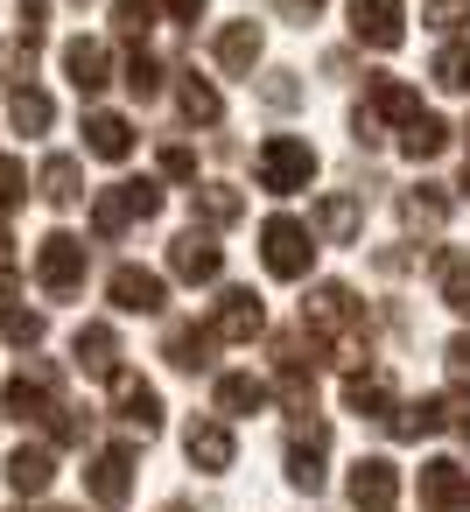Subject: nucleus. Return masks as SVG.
<instances>
[{
	"instance_id": "nucleus-42",
	"label": "nucleus",
	"mask_w": 470,
	"mask_h": 512,
	"mask_svg": "<svg viewBox=\"0 0 470 512\" xmlns=\"http://www.w3.org/2000/svg\"><path fill=\"white\" fill-rule=\"evenodd\" d=\"M260 99H267L274 113H295V106H302V85H295V71H267V78H260Z\"/></svg>"
},
{
	"instance_id": "nucleus-22",
	"label": "nucleus",
	"mask_w": 470,
	"mask_h": 512,
	"mask_svg": "<svg viewBox=\"0 0 470 512\" xmlns=\"http://www.w3.org/2000/svg\"><path fill=\"white\" fill-rule=\"evenodd\" d=\"M365 113H372V120H400V127H414V120H421V92L400 85V78H372V85H365Z\"/></svg>"
},
{
	"instance_id": "nucleus-47",
	"label": "nucleus",
	"mask_w": 470,
	"mask_h": 512,
	"mask_svg": "<svg viewBox=\"0 0 470 512\" xmlns=\"http://www.w3.org/2000/svg\"><path fill=\"white\" fill-rule=\"evenodd\" d=\"M442 358H449V372H456V379H470V330H456Z\"/></svg>"
},
{
	"instance_id": "nucleus-50",
	"label": "nucleus",
	"mask_w": 470,
	"mask_h": 512,
	"mask_svg": "<svg viewBox=\"0 0 470 512\" xmlns=\"http://www.w3.org/2000/svg\"><path fill=\"white\" fill-rule=\"evenodd\" d=\"M456 428H463V442H470V414H463V421H456Z\"/></svg>"
},
{
	"instance_id": "nucleus-36",
	"label": "nucleus",
	"mask_w": 470,
	"mask_h": 512,
	"mask_svg": "<svg viewBox=\"0 0 470 512\" xmlns=\"http://www.w3.org/2000/svg\"><path fill=\"white\" fill-rule=\"evenodd\" d=\"M435 85H442V92H463V99H470V43H449V50L435 57Z\"/></svg>"
},
{
	"instance_id": "nucleus-24",
	"label": "nucleus",
	"mask_w": 470,
	"mask_h": 512,
	"mask_svg": "<svg viewBox=\"0 0 470 512\" xmlns=\"http://www.w3.org/2000/svg\"><path fill=\"white\" fill-rule=\"evenodd\" d=\"M428 274H435V295H442L456 316H470V253H463V246H442V253L428 260Z\"/></svg>"
},
{
	"instance_id": "nucleus-45",
	"label": "nucleus",
	"mask_w": 470,
	"mask_h": 512,
	"mask_svg": "<svg viewBox=\"0 0 470 512\" xmlns=\"http://www.w3.org/2000/svg\"><path fill=\"white\" fill-rule=\"evenodd\" d=\"M162 176H169V183H197V155H190L183 141H169V148H162Z\"/></svg>"
},
{
	"instance_id": "nucleus-15",
	"label": "nucleus",
	"mask_w": 470,
	"mask_h": 512,
	"mask_svg": "<svg viewBox=\"0 0 470 512\" xmlns=\"http://www.w3.org/2000/svg\"><path fill=\"white\" fill-rule=\"evenodd\" d=\"M260 50H267V29H260L253 15H246V22H225V29H218V43H211L218 71H232V78H253Z\"/></svg>"
},
{
	"instance_id": "nucleus-33",
	"label": "nucleus",
	"mask_w": 470,
	"mask_h": 512,
	"mask_svg": "<svg viewBox=\"0 0 470 512\" xmlns=\"http://www.w3.org/2000/svg\"><path fill=\"white\" fill-rule=\"evenodd\" d=\"M267 407V386L253 372H225L218 379V414H260Z\"/></svg>"
},
{
	"instance_id": "nucleus-51",
	"label": "nucleus",
	"mask_w": 470,
	"mask_h": 512,
	"mask_svg": "<svg viewBox=\"0 0 470 512\" xmlns=\"http://www.w3.org/2000/svg\"><path fill=\"white\" fill-rule=\"evenodd\" d=\"M316 8H323V0H309V15H316Z\"/></svg>"
},
{
	"instance_id": "nucleus-20",
	"label": "nucleus",
	"mask_w": 470,
	"mask_h": 512,
	"mask_svg": "<svg viewBox=\"0 0 470 512\" xmlns=\"http://www.w3.org/2000/svg\"><path fill=\"white\" fill-rule=\"evenodd\" d=\"M50 477H57L50 442H22V449L8 456V491H15V498H43V491H50Z\"/></svg>"
},
{
	"instance_id": "nucleus-41",
	"label": "nucleus",
	"mask_w": 470,
	"mask_h": 512,
	"mask_svg": "<svg viewBox=\"0 0 470 512\" xmlns=\"http://www.w3.org/2000/svg\"><path fill=\"white\" fill-rule=\"evenodd\" d=\"M421 22H428L435 36H463V29H470V0H428Z\"/></svg>"
},
{
	"instance_id": "nucleus-29",
	"label": "nucleus",
	"mask_w": 470,
	"mask_h": 512,
	"mask_svg": "<svg viewBox=\"0 0 470 512\" xmlns=\"http://www.w3.org/2000/svg\"><path fill=\"white\" fill-rule=\"evenodd\" d=\"M176 106H183V120H197V127H218V120H225V99H218L211 78H183V85H176Z\"/></svg>"
},
{
	"instance_id": "nucleus-40",
	"label": "nucleus",
	"mask_w": 470,
	"mask_h": 512,
	"mask_svg": "<svg viewBox=\"0 0 470 512\" xmlns=\"http://www.w3.org/2000/svg\"><path fill=\"white\" fill-rule=\"evenodd\" d=\"M281 400H288V414H316V379L302 372V365H281Z\"/></svg>"
},
{
	"instance_id": "nucleus-5",
	"label": "nucleus",
	"mask_w": 470,
	"mask_h": 512,
	"mask_svg": "<svg viewBox=\"0 0 470 512\" xmlns=\"http://www.w3.org/2000/svg\"><path fill=\"white\" fill-rule=\"evenodd\" d=\"M162 211V183H113V190H99L92 197V239H120L134 218H155Z\"/></svg>"
},
{
	"instance_id": "nucleus-19",
	"label": "nucleus",
	"mask_w": 470,
	"mask_h": 512,
	"mask_svg": "<svg viewBox=\"0 0 470 512\" xmlns=\"http://www.w3.org/2000/svg\"><path fill=\"white\" fill-rule=\"evenodd\" d=\"M71 358H78V372H92V379H113V372H120V330H113V323H78V337H71Z\"/></svg>"
},
{
	"instance_id": "nucleus-53",
	"label": "nucleus",
	"mask_w": 470,
	"mask_h": 512,
	"mask_svg": "<svg viewBox=\"0 0 470 512\" xmlns=\"http://www.w3.org/2000/svg\"><path fill=\"white\" fill-rule=\"evenodd\" d=\"M463 141H470V127H463Z\"/></svg>"
},
{
	"instance_id": "nucleus-52",
	"label": "nucleus",
	"mask_w": 470,
	"mask_h": 512,
	"mask_svg": "<svg viewBox=\"0 0 470 512\" xmlns=\"http://www.w3.org/2000/svg\"><path fill=\"white\" fill-rule=\"evenodd\" d=\"M463 190H470V176H463Z\"/></svg>"
},
{
	"instance_id": "nucleus-48",
	"label": "nucleus",
	"mask_w": 470,
	"mask_h": 512,
	"mask_svg": "<svg viewBox=\"0 0 470 512\" xmlns=\"http://www.w3.org/2000/svg\"><path fill=\"white\" fill-rule=\"evenodd\" d=\"M155 8H169L176 22H197V15H204V0H155Z\"/></svg>"
},
{
	"instance_id": "nucleus-18",
	"label": "nucleus",
	"mask_w": 470,
	"mask_h": 512,
	"mask_svg": "<svg viewBox=\"0 0 470 512\" xmlns=\"http://www.w3.org/2000/svg\"><path fill=\"white\" fill-rule=\"evenodd\" d=\"M463 505H470L463 463H449V456H428V463H421V512H463Z\"/></svg>"
},
{
	"instance_id": "nucleus-7",
	"label": "nucleus",
	"mask_w": 470,
	"mask_h": 512,
	"mask_svg": "<svg viewBox=\"0 0 470 512\" xmlns=\"http://www.w3.org/2000/svg\"><path fill=\"white\" fill-rule=\"evenodd\" d=\"M323 463H330V421H316V414H309V421H295V428H288V484L316 498V491H323V477H330Z\"/></svg>"
},
{
	"instance_id": "nucleus-23",
	"label": "nucleus",
	"mask_w": 470,
	"mask_h": 512,
	"mask_svg": "<svg viewBox=\"0 0 470 512\" xmlns=\"http://www.w3.org/2000/svg\"><path fill=\"white\" fill-rule=\"evenodd\" d=\"M211 351H218V337H211L204 323H176V330L162 337V358H169L176 372H211Z\"/></svg>"
},
{
	"instance_id": "nucleus-34",
	"label": "nucleus",
	"mask_w": 470,
	"mask_h": 512,
	"mask_svg": "<svg viewBox=\"0 0 470 512\" xmlns=\"http://www.w3.org/2000/svg\"><path fill=\"white\" fill-rule=\"evenodd\" d=\"M239 211H246V197H239L232 183H204V190H197V218H204V225H239Z\"/></svg>"
},
{
	"instance_id": "nucleus-43",
	"label": "nucleus",
	"mask_w": 470,
	"mask_h": 512,
	"mask_svg": "<svg viewBox=\"0 0 470 512\" xmlns=\"http://www.w3.org/2000/svg\"><path fill=\"white\" fill-rule=\"evenodd\" d=\"M92 435V414H78V407H57L50 414V442H64V449H78Z\"/></svg>"
},
{
	"instance_id": "nucleus-10",
	"label": "nucleus",
	"mask_w": 470,
	"mask_h": 512,
	"mask_svg": "<svg viewBox=\"0 0 470 512\" xmlns=\"http://www.w3.org/2000/svg\"><path fill=\"white\" fill-rule=\"evenodd\" d=\"M106 295H113V309H127V316H162V309H169V281H162L155 267H113Z\"/></svg>"
},
{
	"instance_id": "nucleus-37",
	"label": "nucleus",
	"mask_w": 470,
	"mask_h": 512,
	"mask_svg": "<svg viewBox=\"0 0 470 512\" xmlns=\"http://www.w3.org/2000/svg\"><path fill=\"white\" fill-rule=\"evenodd\" d=\"M155 15H162L155 0H113V29H120L127 43H141V36L155 29Z\"/></svg>"
},
{
	"instance_id": "nucleus-16",
	"label": "nucleus",
	"mask_w": 470,
	"mask_h": 512,
	"mask_svg": "<svg viewBox=\"0 0 470 512\" xmlns=\"http://www.w3.org/2000/svg\"><path fill=\"white\" fill-rule=\"evenodd\" d=\"M64 78H71L85 99L106 92V85H113V50H106L99 36H71V43H64Z\"/></svg>"
},
{
	"instance_id": "nucleus-49",
	"label": "nucleus",
	"mask_w": 470,
	"mask_h": 512,
	"mask_svg": "<svg viewBox=\"0 0 470 512\" xmlns=\"http://www.w3.org/2000/svg\"><path fill=\"white\" fill-rule=\"evenodd\" d=\"M155 512H197V505H183V498H169V505H155Z\"/></svg>"
},
{
	"instance_id": "nucleus-14",
	"label": "nucleus",
	"mask_w": 470,
	"mask_h": 512,
	"mask_svg": "<svg viewBox=\"0 0 470 512\" xmlns=\"http://www.w3.org/2000/svg\"><path fill=\"white\" fill-rule=\"evenodd\" d=\"M351 505H358V512H393V505H400V470H393V456H358V463H351Z\"/></svg>"
},
{
	"instance_id": "nucleus-12",
	"label": "nucleus",
	"mask_w": 470,
	"mask_h": 512,
	"mask_svg": "<svg viewBox=\"0 0 470 512\" xmlns=\"http://www.w3.org/2000/svg\"><path fill=\"white\" fill-rule=\"evenodd\" d=\"M169 274H176V281H218V274H225V246L190 225V232L169 239Z\"/></svg>"
},
{
	"instance_id": "nucleus-35",
	"label": "nucleus",
	"mask_w": 470,
	"mask_h": 512,
	"mask_svg": "<svg viewBox=\"0 0 470 512\" xmlns=\"http://www.w3.org/2000/svg\"><path fill=\"white\" fill-rule=\"evenodd\" d=\"M400 211H407V225H442L449 218V190L442 183H421V190L400 197Z\"/></svg>"
},
{
	"instance_id": "nucleus-46",
	"label": "nucleus",
	"mask_w": 470,
	"mask_h": 512,
	"mask_svg": "<svg viewBox=\"0 0 470 512\" xmlns=\"http://www.w3.org/2000/svg\"><path fill=\"white\" fill-rule=\"evenodd\" d=\"M15 274H22V260H15V239H8V232H0V302H8V295H15Z\"/></svg>"
},
{
	"instance_id": "nucleus-13",
	"label": "nucleus",
	"mask_w": 470,
	"mask_h": 512,
	"mask_svg": "<svg viewBox=\"0 0 470 512\" xmlns=\"http://www.w3.org/2000/svg\"><path fill=\"white\" fill-rule=\"evenodd\" d=\"M85 491L113 512V505H127L134 498V449L127 442H113V449H99L92 456V470H85Z\"/></svg>"
},
{
	"instance_id": "nucleus-38",
	"label": "nucleus",
	"mask_w": 470,
	"mask_h": 512,
	"mask_svg": "<svg viewBox=\"0 0 470 512\" xmlns=\"http://www.w3.org/2000/svg\"><path fill=\"white\" fill-rule=\"evenodd\" d=\"M15 15H22V29H15V43L36 57L43 50V36H50V0H15Z\"/></svg>"
},
{
	"instance_id": "nucleus-27",
	"label": "nucleus",
	"mask_w": 470,
	"mask_h": 512,
	"mask_svg": "<svg viewBox=\"0 0 470 512\" xmlns=\"http://www.w3.org/2000/svg\"><path fill=\"white\" fill-rule=\"evenodd\" d=\"M36 190H43V204L71 211V204L85 197V169H78L71 155H50V162H43V176H36Z\"/></svg>"
},
{
	"instance_id": "nucleus-4",
	"label": "nucleus",
	"mask_w": 470,
	"mask_h": 512,
	"mask_svg": "<svg viewBox=\"0 0 470 512\" xmlns=\"http://www.w3.org/2000/svg\"><path fill=\"white\" fill-rule=\"evenodd\" d=\"M85 267H92V246H85L78 232H50V239L36 246V288H43L50 302H71V295L85 288Z\"/></svg>"
},
{
	"instance_id": "nucleus-9",
	"label": "nucleus",
	"mask_w": 470,
	"mask_h": 512,
	"mask_svg": "<svg viewBox=\"0 0 470 512\" xmlns=\"http://www.w3.org/2000/svg\"><path fill=\"white\" fill-rule=\"evenodd\" d=\"M204 330H211L218 344H253V337L267 330V309H260V295H253V288H225Z\"/></svg>"
},
{
	"instance_id": "nucleus-17",
	"label": "nucleus",
	"mask_w": 470,
	"mask_h": 512,
	"mask_svg": "<svg viewBox=\"0 0 470 512\" xmlns=\"http://www.w3.org/2000/svg\"><path fill=\"white\" fill-rule=\"evenodd\" d=\"M113 414H120L127 428L155 435V428H162V393H155L141 372H113Z\"/></svg>"
},
{
	"instance_id": "nucleus-44",
	"label": "nucleus",
	"mask_w": 470,
	"mask_h": 512,
	"mask_svg": "<svg viewBox=\"0 0 470 512\" xmlns=\"http://www.w3.org/2000/svg\"><path fill=\"white\" fill-rule=\"evenodd\" d=\"M22 197H29V169L15 155H0V211H15Z\"/></svg>"
},
{
	"instance_id": "nucleus-2",
	"label": "nucleus",
	"mask_w": 470,
	"mask_h": 512,
	"mask_svg": "<svg viewBox=\"0 0 470 512\" xmlns=\"http://www.w3.org/2000/svg\"><path fill=\"white\" fill-rule=\"evenodd\" d=\"M253 176H260V190L295 197V190H309V176H316V148H309L302 134H267L260 155H253Z\"/></svg>"
},
{
	"instance_id": "nucleus-11",
	"label": "nucleus",
	"mask_w": 470,
	"mask_h": 512,
	"mask_svg": "<svg viewBox=\"0 0 470 512\" xmlns=\"http://www.w3.org/2000/svg\"><path fill=\"white\" fill-rule=\"evenodd\" d=\"M351 36L365 50H400L407 43V8L400 0H351Z\"/></svg>"
},
{
	"instance_id": "nucleus-3",
	"label": "nucleus",
	"mask_w": 470,
	"mask_h": 512,
	"mask_svg": "<svg viewBox=\"0 0 470 512\" xmlns=\"http://www.w3.org/2000/svg\"><path fill=\"white\" fill-rule=\"evenodd\" d=\"M260 260H267L274 281H309V267H316V232H309L302 218L274 211V218L260 225Z\"/></svg>"
},
{
	"instance_id": "nucleus-30",
	"label": "nucleus",
	"mask_w": 470,
	"mask_h": 512,
	"mask_svg": "<svg viewBox=\"0 0 470 512\" xmlns=\"http://www.w3.org/2000/svg\"><path fill=\"white\" fill-rule=\"evenodd\" d=\"M8 120H15L22 134H50L57 99H50V92H36V85H22V92H8Z\"/></svg>"
},
{
	"instance_id": "nucleus-25",
	"label": "nucleus",
	"mask_w": 470,
	"mask_h": 512,
	"mask_svg": "<svg viewBox=\"0 0 470 512\" xmlns=\"http://www.w3.org/2000/svg\"><path fill=\"white\" fill-rule=\"evenodd\" d=\"M344 407L365 414V421H386L400 400H393V379H386V372H351V379H344Z\"/></svg>"
},
{
	"instance_id": "nucleus-1",
	"label": "nucleus",
	"mask_w": 470,
	"mask_h": 512,
	"mask_svg": "<svg viewBox=\"0 0 470 512\" xmlns=\"http://www.w3.org/2000/svg\"><path fill=\"white\" fill-rule=\"evenodd\" d=\"M302 330L323 344V337H337V351H344V365H365L358 351V330H365V302L344 288V281H316L309 288V302H302Z\"/></svg>"
},
{
	"instance_id": "nucleus-39",
	"label": "nucleus",
	"mask_w": 470,
	"mask_h": 512,
	"mask_svg": "<svg viewBox=\"0 0 470 512\" xmlns=\"http://www.w3.org/2000/svg\"><path fill=\"white\" fill-rule=\"evenodd\" d=\"M120 85H127L134 99H155V92H162V57L134 50V57H127V78H120Z\"/></svg>"
},
{
	"instance_id": "nucleus-31",
	"label": "nucleus",
	"mask_w": 470,
	"mask_h": 512,
	"mask_svg": "<svg viewBox=\"0 0 470 512\" xmlns=\"http://www.w3.org/2000/svg\"><path fill=\"white\" fill-rule=\"evenodd\" d=\"M449 148V120H435V113H421L414 127H400V155L407 162H435Z\"/></svg>"
},
{
	"instance_id": "nucleus-26",
	"label": "nucleus",
	"mask_w": 470,
	"mask_h": 512,
	"mask_svg": "<svg viewBox=\"0 0 470 512\" xmlns=\"http://www.w3.org/2000/svg\"><path fill=\"white\" fill-rule=\"evenodd\" d=\"M85 148H92L99 162H127V155H134V127H127L120 113H85Z\"/></svg>"
},
{
	"instance_id": "nucleus-21",
	"label": "nucleus",
	"mask_w": 470,
	"mask_h": 512,
	"mask_svg": "<svg viewBox=\"0 0 470 512\" xmlns=\"http://www.w3.org/2000/svg\"><path fill=\"white\" fill-rule=\"evenodd\" d=\"M183 456H190L197 470H232L239 442H232V428H225V421H190V435H183Z\"/></svg>"
},
{
	"instance_id": "nucleus-6",
	"label": "nucleus",
	"mask_w": 470,
	"mask_h": 512,
	"mask_svg": "<svg viewBox=\"0 0 470 512\" xmlns=\"http://www.w3.org/2000/svg\"><path fill=\"white\" fill-rule=\"evenodd\" d=\"M0 407H8L15 421H50L57 407H64V393H57V365H22L8 386H0Z\"/></svg>"
},
{
	"instance_id": "nucleus-28",
	"label": "nucleus",
	"mask_w": 470,
	"mask_h": 512,
	"mask_svg": "<svg viewBox=\"0 0 470 512\" xmlns=\"http://www.w3.org/2000/svg\"><path fill=\"white\" fill-rule=\"evenodd\" d=\"M0 337H8L15 351H36L50 337V316L43 309H22V302H0Z\"/></svg>"
},
{
	"instance_id": "nucleus-8",
	"label": "nucleus",
	"mask_w": 470,
	"mask_h": 512,
	"mask_svg": "<svg viewBox=\"0 0 470 512\" xmlns=\"http://www.w3.org/2000/svg\"><path fill=\"white\" fill-rule=\"evenodd\" d=\"M470 414V393H421V400H407V407H393L386 414V428L400 435V442H421V435H442L449 421H463Z\"/></svg>"
},
{
	"instance_id": "nucleus-32",
	"label": "nucleus",
	"mask_w": 470,
	"mask_h": 512,
	"mask_svg": "<svg viewBox=\"0 0 470 512\" xmlns=\"http://www.w3.org/2000/svg\"><path fill=\"white\" fill-rule=\"evenodd\" d=\"M316 232H323L330 246H351V239H358V197H344V190L323 197V204H316Z\"/></svg>"
}]
</instances>
